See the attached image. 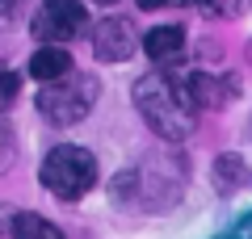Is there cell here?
Segmentation results:
<instances>
[{
	"mask_svg": "<svg viewBox=\"0 0 252 239\" xmlns=\"http://www.w3.org/2000/svg\"><path fill=\"white\" fill-rule=\"evenodd\" d=\"M135 109L143 114V122L152 126L160 139H189L193 134V126H198V109L189 105L185 89H181L172 76H164V71H147V76H139L135 84Z\"/></svg>",
	"mask_w": 252,
	"mask_h": 239,
	"instance_id": "1",
	"label": "cell"
},
{
	"mask_svg": "<svg viewBox=\"0 0 252 239\" xmlns=\"http://www.w3.org/2000/svg\"><path fill=\"white\" fill-rule=\"evenodd\" d=\"M38 177H42V185L51 189L55 197L76 202V197H84L97 185V159H93V151L76 147V143H59L55 151H46Z\"/></svg>",
	"mask_w": 252,
	"mask_h": 239,
	"instance_id": "2",
	"label": "cell"
},
{
	"mask_svg": "<svg viewBox=\"0 0 252 239\" xmlns=\"http://www.w3.org/2000/svg\"><path fill=\"white\" fill-rule=\"evenodd\" d=\"M93 101H97V80L80 76V71L72 67L67 76L42 84V92H38V114L51 126H76V122L89 118Z\"/></svg>",
	"mask_w": 252,
	"mask_h": 239,
	"instance_id": "3",
	"label": "cell"
},
{
	"mask_svg": "<svg viewBox=\"0 0 252 239\" xmlns=\"http://www.w3.org/2000/svg\"><path fill=\"white\" fill-rule=\"evenodd\" d=\"M84 26H89L84 0H42V9H38V17H34V38L63 46V42H72Z\"/></svg>",
	"mask_w": 252,
	"mask_h": 239,
	"instance_id": "4",
	"label": "cell"
},
{
	"mask_svg": "<svg viewBox=\"0 0 252 239\" xmlns=\"http://www.w3.org/2000/svg\"><path fill=\"white\" fill-rule=\"evenodd\" d=\"M89 42H93V55L101 63H122V59L135 55V30H130L126 17H105V21L93 26Z\"/></svg>",
	"mask_w": 252,
	"mask_h": 239,
	"instance_id": "5",
	"label": "cell"
},
{
	"mask_svg": "<svg viewBox=\"0 0 252 239\" xmlns=\"http://www.w3.org/2000/svg\"><path fill=\"white\" fill-rule=\"evenodd\" d=\"M181 89H185L189 105L193 109H223L235 92V80H219V76H206V71H189L181 80Z\"/></svg>",
	"mask_w": 252,
	"mask_h": 239,
	"instance_id": "6",
	"label": "cell"
},
{
	"mask_svg": "<svg viewBox=\"0 0 252 239\" xmlns=\"http://www.w3.org/2000/svg\"><path fill=\"white\" fill-rule=\"evenodd\" d=\"M143 51H147V59H156V63L181 59V51H185V30H181V26H156V30H147V34H143Z\"/></svg>",
	"mask_w": 252,
	"mask_h": 239,
	"instance_id": "7",
	"label": "cell"
},
{
	"mask_svg": "<svg viewBox=\"0 0 252 239\" xmlns=\"http://www.w3.org/2000/svg\"><path fill=\"white\" fill-rule=\"evenodd\" d=\"M67 71H72V55L63 51L59 42L38 46V51H34V59H30V76H34L38 84H51V80L67 76Z\"/></svg>",
	"mask_w": 252,
	"mask_h": 239,
	"instance_id": "8",
	"label": "cell"
},
{
	"mask_svg": "<svg viewBox=\"0 0 252 239\" xmlns=\"http://www.w3.org/2000/svg\"><path fill=\"white\" fill-rule=\"evenodd\" d=\"M215 185L227 189V193H231V189H248L252 185V168L240 155H219L215 159Z\"/></svg>",
	"mask_w": 252,
	"mask_h": 239,
	"instance_id": "9",
	"label": "cell"
},
{
	"mask_svg": "<svg viewBox=\"0 0 252 239\" xmlns=\"http://www.w3.org/2000/svg\"><path fill=\"white\" fill-rule=\"evenodd\" d=\"M13 239H63L59 227L42 214H17L13 218Z\"/></svg>",
	"mask_w": 252,
	"mask_h": 239,
	"instance_id": "10",
	"label": "cell"
},
{
	"mask_svg": "<svg viewBox=\"0 0 252 239\" xmlns=\"http://www.w3.org/2000/svg\"><path fill=\"white\" fill-rule=\"evenodd\" d=\"M248 4L252 0H202L210 17H240V13H248Z\"/></svg>",
	"mask_w": 252,
	"mask_h": 239,
	"instance_id": "11",
	"label": "cell"
},
{
	"mask_svg": "<svg viewBox=\"0 0 252 239\" xmlns=\"http://www.w3.org/2000/svg\"><path fill=\"white\" fill-rule=\"evenodd\" d=\"M17 92H21V76L9 71V67H0V109H9L17 101Z\"/></svg>",
	"mask_w": 252,
	"mask_h": 239,
	"instance_id": "12",
	"label": "cell"
},
{
	"mask_svg": "<svg viewBox=\"0 0 252 239\" xmlns=\"http://www.w3.org/2000/svg\"><path fill=\"white\" fill-rule=\"evenodd\" d=\"M219 239H252V214H244V218L235 222L227 235H219Z\"/></svg>",
	"mask_w": 252,
	"mask_h": 239,
	"instance_id": "13",
	"label": "cell"
},
{
	"mask_svg": "<svg viewBox=\"0 0 252 239\" xmlns=\"http://www.w3.org/2000/svg\"><path fill=\"white\" fill-rule=\"evenodd\" d=\"M193 0H139V9H185Z\"/></svg>",
	"mask_w": 252,
	"mask_h": 239,
	"instance_id": "14",
	"label": "cell"
},
{
	"mask_svg": "<svg viewBox=\"0 0 252 239\" xmlns=\"http://www.w3.org/2000/svg\"><path fill=\"white\" fill-rule=\"evenodd\" d=\"M0 13H4V17H9V13H13V0H0Z\"/></svg>",
	"mask_w": 252,
	"mask_h": 239,
	"instance_id": "15",
	"label": "cell"
},
{
	"mask_svg": "<svg viewBox=\"0 0 252 239\" xmlns=\"http://www.w3.org/2000/svg\"><path fill=\"white\" fill-rule=\"evenodd\" d=\"M97 4H114V0H97Z\"/></svg>",
	"mask_w": 252,
	"mask_h": 239,
	"instance_id": "16",
	"label": "cell"
}]
</instances>
